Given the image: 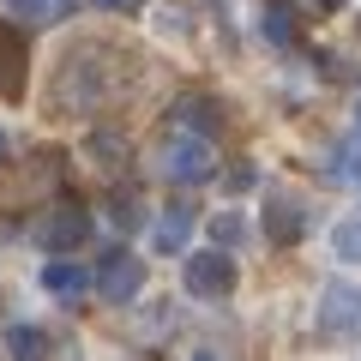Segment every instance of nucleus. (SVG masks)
Here are the masks:
<instances>
[{
  "instance_id": "obj_22",
  "label": "nucleus",
  "mask_w": 361,
  "mask_h": 361,
  "mask_svg": "<svg viewBox=\"0 0 361 361\" xmlns=\"http://www.w3.org/2000/svg\"><path fill=\"white\" fill-rule=\"evenodd\" d=\"M355 127H361V103H355Z\"/></svg>"
},
{
  "instance_id": "obj_9",
  "label": "nucleus",
  "mask_w": 361,
  "mask_h": 361,
  "mask_svg": "<svg viewBox=\"0 0 361 361\" xmlns=\"http://www.w3.org/2000/svg\"><path fill=\"white\" fill-rule=\"evenodd\" d=\"M85 265H73V259H54L49 271H42V289H49V295H61V301H73V295H85Z\"/></svg>"
},
{
  "instance_id": "obj_16",
  "label": "nucleus",
  "mask_w": 361,
  "mask_h": 361,
  "mask_svg": "<svg viewBox=\"0 0 361 361\" xmlns=\"http://www.w3.org/2000/svg\"><path fill=\"white\" fill-rule=\"evenodd\" d=\"M331 175H343V180H361V145H343V151L331 157Z\"/></svg>"
},
{
  "instance_id": "obj_4",
  "label": "nucleus",
  "mask_w": 361,
  "mask_h": 361,
  "mask_svg": "<svg viewBox=\"0 0 361 361\" xmlns=\"http://www.w3.org/2000/svg\"><path fill=\"white\" fill-rule=\"evenodd\" d=\"M319 331L325 337H355L361 331V289L355 283H325V295H319Z\"/></svg>"
},
{
  "instance_id": "obj_23",
  "label": "nucleus",
  "mask_w": 361,
  "mask_h": 361,
  "mask_svg": "<svg viewBox=\"0 0 361 361\" xmlns=\"http://www.w3.org/2000/svg\"><path fill=\"white\" fill-rule=\"evenodd\" d=\"M193 361H211V355H193Z\"/></svg>"
},
{
  "instance_id": "obj_7",
  "label": "nucleus",
  "mask_w": 361,
  "mask_h": 361,
  "mask_svg": "<svg viewBox=\"0 0 361 361\" xmlns=\"http://www.w3.org/2000/svg\"><path fill=\"white\" fill-rule=\"evenodd\" d=\"M265 235H271L277 247H295L301 235H307V211H301L289 193H277V199L265 205Z\"/></svg>"
},
{
  "instance_id": "obj_21",
  "label": "nucleus",
  "mask_w": 361,
  "mask_h": 361,
  "mask_svg": "<svg viewBox=\"0 0 361 361\" xmlns=\"http://www.w3.org/2000/svg\"><path fill=\"white\" fill-rule=\"evenodd\" d=\"M0 163H6V133H0Z\"/></svg>"
},
{
  "instance_id": "obj_2",
  "label": "nucleus",
  "mask_w": 361,
  "mask_h": 361,
  "mask_svg": "<svg viewBox=\"0 0 361 361\" xmlns=\"http://www.w3.org/2000/svg\"><path fill=\"white\" fill-rule=\"evenodd\" d=\"M211 169H217V157H211V139H205V133H180V139L163 151V175H169V180H180V187L205 180Z\"/></svg>"
},
{
  "instance_id": "obj_11",
  "label": "nucleus",
  "mask_w": 361,
  "mask_h": 361,
  "mask_svg": "<svg viewBox=\"0 0 361 361\" xmlns=\"http://www.w3.org/2000/svg\"><path fill=\"white\" fill-rule=\"evenodd\" d=\"M6 349H13V361H49V331L42 325H13Z\"/></svg>"
},
{
  "instance_id": "obj_18",
  "label": "nucleus",
  "mask_w": 361,
  "mask_h": 361,
  "mask_svg": "<svg viewBox=\"0 0 361 361\" xmlns=\"http://www.w3.org/2000/svg\"><path fill=\"white\" fill-rule=\"evenodd\" d=\"M289 6H295V13H307V18H331V13H343V6H349V0H289Z\"/></svg>"
},
{
  "instance_id": "obj_12",
  "label": "nucleus",
  "mask_w": 361,
  "mask_h": 361,
  "mask_svg": "<svg viewBox=\"0 0 361 361\" xmlns=\"http://www.w3.org/2000/svg\"><path fill=\"white\" fill-rule=\"evenodd\" d=\"M331 253L343 259V265H361V217H343L331 229Z\"/></svg>"
},
{
  "instance_id": "obj_3",
  "label": "nucleus",
  "mask_w": 361,
  "mask_h": 361,
  "mask_svg": "<svg viewBox=\"0 0 361 361\" xmlns=\"http://www.w3.org/2000/svg\"><path fill=\"white\" fill-rule=\"evenodd\" d=\"M37 241L49 247V253H73V247L90 241V211L85 205H54L49 217L37 223Z\"/></svg>"
},
{
  "instance_id": "obj_8",
  "label": "nucleus",
  "mask_w": 361,
  "mask_h": 361,
  "mask_svg": "<svg viewBox=\"0 0 361 361\" xmlns=\"http://www.w3.org/2000/svg\"><path fill=\"white\" fill-rule=\"evenodd\" d=\"M175 121H180L187 133H205V139H211V133L223 127V109L211 103V97H180V103H175Z\"/></svg>"
},
{
  "instance_id": "obj_17",
  "label": "nucleus",
  "mask_w": 361,
  "mask_h": 361,
  "mask_svg": "<svg viewBox=\"0 0 361 361\" xmlns=\"http://www.w3.org/2000/svg\"><path fill=\"white\" fill-rule=\"evenodd\" d=\"M90 151H97V163H103V169L121 163V139H115V133H97V139H90Z\"/></svg>"
},
{
  "instance_id": "obj_14",
  "label": "nucleus",
  "mask_w": 361,
  "mask_h": 361,
  "mask_svg": "<svg viewBox=\"0 0 361 361\" xmlns=\"http://www.w3.org/2000/svg\"><path fill=\"white\" fill-rule=\"evenodd\" d=\"M247 235V223L235 217V211H217V217H211V241H223V247H235Z\"/></svg>"
},
{
  "instance_id": "obj_19",
  "label": "nucleus",
  "mask_w": 361,
  "mask_h": 361,
  "mask_svg": "<svg viewBox=\"0 0 361 361\" xmlns=\"http://www.w3.org/2000/svg\"><path fill=\"white\" fill-rule=\"evenodd\" d=\"M223 180H229L235 193H247V187H253V180H259V175H253V163H235V169H229V175H223Z\"/></svg>"
},
{
  "instance_id": "obj_6",
  "label": "nucleus",
  "mask_w": 361,
  "mask_h": 361,
  "mask_svg": "<svg viewBox=\"0 0 361 361\" xmlns=\"http://www.w3.org/2000/svg\"><path fill=\"white\" fill-rule=\"evenodd\" d=\"M25 66H30L25 30L13 18H0V97H25Z\"/></svg>"
},
{
  "instance_id": "obj_15",
  "label": "nucleus",
  "mask_w": 361,
  "mask_h": 361,
  "mask_svg": "<svg viewBox=\"0 0 361 361\" xmlns=\"http://www.w3.org/2000/svg\"><path fill=\"white\" fill-rule=\"evenodd\" d=\"M6 13H18L25 25H42V18H54V0H6Z\"/></svg>"
},
{
  "instance_id": "obj_13",
  "label": "nucleus",
  "mask_w": 361,
  "mask_h": 361,
  "mask_svg": "<svg viewBox=\"0 0 361 361\" xmlns=\"http://www.w3.org/2000/svg\"><path fill=\"white\" fill-rule=\"evenodd\" d=\"M259 30H265V42H277V49H289V42H295V13L271 0V13L259 18Z\"/></svg>"
},
{
  "instance_id": "obj_1",
  "label": "nucleus",
  "mask_w": 361,
  "mask_h": 361,
  "mask_svg": "<svg viewBox=\"0 0 361 361\" xmlns=\"http://www.w3.org/2000/svg\"><path fill=\"white\" fill-rule=\"evenodd\" d=\"M187 295H199V301H229L235 295V259H229V247H205V253H193L187 259Z\"/></svg>"
},
{
  "instance_id": "obj_10",
  "label": "nucleus",
  "mask_w": 361,
  "mask_h": 361,
  "mask_svg": "<svg viewBox=\"0 0 361 361\" xmlns=\"http://www.w3.org/2000/svg\"><path fill=\"white\" fill-rule=\"evenodd\" d=\"M187 229H193V211H187V205H169L163 223H157V235H151V247H157V253H180Z\"/></svg>"
},
{
  "instance_id": "obj_20",
  "label": "nucleus",
  "mask_w": 361,
  "mask_h": 361,
  "mask_svg": "<svg viewBox=\"0 0 361 361\" xmlns=\"http://www.w3.org/2000/svg\"><path fill=\"white\" fill-rule=\"evenodd\" d=\"M109 6H139V0H109Z\"/></svg>"
},
{
  "instance_id": "obj_5",
  "label": "nucleus",
  "mask_w": 361,
  "mask_h": 361,
  "mask_svg": "<svg viewBox=\"0 0 361 361\" xmlns=\"http://www.w3.org/2000/svg\"><path fill=\"white\" fill-rule=\"evenodd\" d=\"M97 289H103V301L127 307V301L145 289V259H133L127 247H115V253L103 259V271H97Z\"/></svg>"
}]
</instances>
